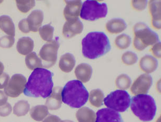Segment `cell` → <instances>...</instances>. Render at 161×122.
Masks as SVG:
<instances>
[{
  "label": "cell",
  "instance_id": "cell-5",
  "mask_svg": "<svg viewBox=\"0 0 161 122\" xmlns=\"http://www.w3.org/2000/svg\"><path fill=\"white\" fill-rule=\"evenodd\" d=\"M133 33V46L139 51H142L149 46L155 44L159 40L158 34L152 31L144 23H136L134 26Z\"/></svg>",
  "mask_w": 161,
  "mask_h": 122
},
{
  "label": "cell",
  "instance_id": "cell-14",
  "mask_svg": "<svg viewBox=\"0 0 161 122\" xmlns=\"http://www.w3.org/2000/svg\"><path fill=\"white\" fill-rule=\"evenodd\" d=\"M62 91V88L60 87H56L53 88L51 94L47 98L45 102V106L50 110H57L61 107Z\"/></svg>",
  "mask_w": 161,
  "mask_h": 122
},
{
  "label": "cell",
  "instance_id": "cell-23",
  "mask_svg": "<svg viewBox=\"0 0 161 122\" xmlns=\"http://www.w3.org/2000/svg\"><path fill=\"white\" fill-rule=\"evenodd\" d=\"M0 29L8 36L14 37L15 34L14 24L10 16L7 15L0 16Z\"/></svg>",
  "mask_w": 161,
  "mask_h": 122
},
{
  "label": "cell",
  "instance_id": "cell-20",
  "mask_svg": "<svg viewBox=\"0 0 161 122\" xmlns=\"http://www.w3.org/2000/svg\"><path fill=\"white\" fill-rule=\"evenodd\" d=\"M34 46V42L31 38L24 37L18 40L16 49L20 54L25 56L32 53Z\"/></svg>",
  "mask_w": 161,
  "mask_h": 122
},
{
  "label": "cell",
  "instance_id": "cell-31",
  "mask_svg": "<svg viewBox=\"0 0 161 122\" xmlns=\"http://www.w3.org/2000/svg\"><path fill=\"white\" fill-rule=\"evenodd\" d=\"M18 9L22 13H26L35 7V1H16Z\"/></svg>",
  "mask_w": 161,
  "mask_h": 122
},
{
  "label": "cell",
  "instance_id": "cell-29",
  "mask_svg": "<svg viewBox=\"0 0 161 122\" xmlns=\"http://www.w3.org/2000/svg\"><path fill=\"white\" fill-rule=\"evenodd\" d=\"M131 42L132 39L130 36L122 34L116 37L115 43L118 48L120 49H125L130 46Z\"/></svg>",
  "mask_w": 161,
  "mask_h": 122
},
{
  "label": "cell",
  "instance_id": "cell-22",
  "mask_svg": "<svg viewBox=\"0 0 161 122\" xmlns=\"http://www.w3.org/2000/svg\"><path fill=\"white\" fill-rule=\"evenodd\" d=\"M76 117L79 122H95L97 116L93 110L87 107H83L77 111Z\"/></svg>",
  "mask_w": 161,
  "mask_h": 122
},
{
  "label": "cell",
  "instance_id": "cell-35",
  "mask_svg": "<svg viewBox=\"0 0 161 122\" xmlns=\"http://www.w3.org/2000/svg\"><path fill=\"white\" fill-rule=\"evenodd\" d=\"M147 4V1H132V5L135 10L141 11L145 10Z\"/></svg>",
  "mask_w": 161,
  "mask_h": 122
},
{
  "label": "cell",
  "instance_id": "cell-8",
  "mask_svg": "<svg viewBox=\"0 0 161 122\" xmlns=\"http://www.w3.org/2000/svg\"><path fill=\"white\" fill-rule=\"evenodd\" d=\"M59 47L60 43L58 38L48 42L43 46L39 53L43 67L50 68L55 64Z\"/></svg>",
  "mask_w": 161,
  "mask_h": 122
},
{
  "label": "cell",
  "instance_id": "cell-1",
  "mask_svg": "<svg viewBox=\"0 0 161 122\" xmlns=\"http://www.w3.org/2000/svg\"><path fill=\"white\" fill-rule=\"evenodd\" d=\"M53 74L45 68L33 70L24 89V95L29 97L47 98L53 88Z\"/></svg>",
  "mask_w": 161,
  "mask_h": 122
},
{
  "label": "cell",
  "instance_id": "cell-24",
  "mask_svg": "<svg viewBox=\"0 0 161 122\" xmlns=\"http://www.w3.org/2000/svg\"><path fill=\"white\" fill-rule=\"evenodd\" d=\"M48 114V108L45 105H36L30 111V115L32 119L39 122L43 120Z\"/></svg>",
  "mask_w": 161,
  "mask_h": 122
},
{
  "label": "cell",
  "instance_id": "cell-25",
  "mask_svg": "<svg viewBox=\"0 0 161 122\" xmlns=\"http://www.w3.org/2000/svg\"><path fill=\"white\" fill-rule=\"evenodd\" d=\"M25 61L27 67L31 70L43 67L40 58H39L35 52H32L27 55Z\"/></svg>",
  "mask_w": 161,
  "mask_h": 122
},
{
  "label": "cell",
  "instance_id": "cell-37",
  "mask_svg": "<svg viewBox=\"0 0 161 122\" xmlns=\"http://www.w3.org/2000/svg\"><path fill=\"white\" fill-rule=\"evenodd\" d=\"M10 80V77L6 73H3L0 76V89L5 88L8 81Z\"/></svg>",
  "mask_w": 161,
  "mask_h": 122
},
{
  "label": "cell",
  "instance_id": "cell-13",
  "mask_svg": "<svg viewBox=\"0 0 161 122\" xmlns=\"http://www.w3.org/2000/svg\"><path fill=\"white\" fill-rule=\"evenodd\" d=\"M66 7L64 10V16L66 21L78 18L80 15L82 3L81 1H65Z\"/></svg>",
  "mask_w": 161,
  "mask_h": 122
},
{
  "label": "cell",
  "instance_id": "cell-16",
  "mask_svg": "<svg viewBox=\"0 0 161 122\" xmlns=\"http://www.w3.org/2000/svg\"><path fill=\"white\" fill-rule=\"evenodd\" d=\"M30 31L36 32L40 28L43 21V12L40 10H34L26 18Z\"/></svg>",
  "mask_w": 161,
  "mask_h": 122
},
{
  "label": "cell",
  "instance_id": "cell-41",
  "mask_svg": "<svg viewBox=\"0 0 161 122\" xmlns=\"http://www.w3.org/2000/svg\"><path fill=\"white\" fill-rule=\"evenodd\" d=\"M4 69V67L3 64L1 62H0V76L3 73Z\"/></svg>",
  "mask_w": 161,
  "mask_h": 122
},
{
  "label": "cell",
  "instance_id": "cell-17",
  "mask_svg": "<svg viewBox=\"0 0 161 122\" xmlns=\"http://www.w3.org/2000/svg\"><path fill=\"white\" fill-rule=\"evenodd\" d=\"M92 71V68L90 65L82 63L76 67L74 72L76 77L80 81L86 83L90 80Z\"/></svg>",
  "mask_w": 161,
  "mask_h": 122
},
{
  "label": "cell",
  "instance_id": "cell-21",
  "mask_svg": "<svg viewBox=\"0 0 161 122\" xmlns=\"http://www.w3.org/2000/svg\"><path fill=\"white\" fill-rule=\"evenodd\" d=\"M75 64L74 56L70 53H66L62 56L59 62V68L63 72H71Z\"/></svg>",
  "mask_w": 161,
  "mask_h": 122
},
{
  "label": "cell",
  "instance_id": "cell-6",
  "mask_svg": "<svg viewBox=\"0 0 161 122\" xmlns=\"http://www.w3.org/2000/svg\"><path fill=\"white\" fill-rule=\"evenodd\" d=\"M108 11V6L106 3H100L97 1L87 0L82 5L80 18L87 21H96L105 18Z\"/></svg>",
  "mask_w": 161,
  "mask_h": 122
},
{
  "label": "cell",
  "instance_id": "cell-33",
  "mask_svg": "<svg viewBox=\"0 0 161 122\" xmlns=\"http://www.w3.org/2000/svg\"><path fill=\"white\" fill-rule=\"evenodd\" d=\"M14 37L10 36H4L0 38V47L3 48H11L14 43Z\"/></svg>",
  "mask_w": 161,
  "mask_h": 122
},
{
  "label": "cell",
  "instance_id": "cell-42",
  "mask_svg": "<svg viewBox=\"0 0 161 122\" xmlns=\"http://www.w3.org/2000/svg\"><path fill=\"white\" fill-rule=\"evenodd\" d=\"M74 122L72 121V120H61V122Z\"/></svg>",
  "mask_w": 161,
  "mask_h": 122
},
{
  "label": "cell",
  "instance_id": "cell-12",
  "mask_svg": "<svg viewBox=\"0 0 161 122\" xmlns=\"http://www.w3.org/2000/svg\"><path fill=\"white\" fill-rule=\"evenodd\" d=\"M95 122H124L119 113L108 108H103L97 112Z\"/></svg>",
  "mask_w": 161,
  "mask_h": 122
},
{
  "label": "cell",
  "instance_id": "cell-11",
  "mask_svg": "<svg viewBox=\"0 0 161 122\" xmlns=\"http://www.w3.org/2000/svg\"><path fill=\"white\" fill-rule=\"evenodd\" d=\"M83 25L79 18L66 21L63 28V35L66 38H71L82 32Z\"/></svg>",
  "mask_w": 161,
  "mask_h": 122
},
{
  "label": "cell",
  "instance_id": "cell-10",
  "mask_svg": "<svg viewBox=\"0 0 161 122\" xmlns=\"http://www.w3.org/2000/svg\"><path fill=\"white\" fill-rule=\"evenodd\" d=\"M153 83L151 76L143 74L136 79L130 88V91L134 95L145 94L148 92Z\"/></svg>",
  "mask_w": 161,
  "mask_h": 122
},
{
  "label": "cell",
  "instance_id": "cell-36",
  "mask_svg": "<svg viewBox=\"0 0 161 122\" xmlns=\"http://www.w3.org/2000/svg\"><path fill=\"white\" fill-rule=\"evenodd\" d=\"M19 28L21 32L24 33H28L30 32L27 19H23L19 23Z\"/></svg>",
  "mask_w": 161,
  "mask_h": 122
},
{
  "label": "cell",
  "instance_id": "cell-4",
  "mask_svg": "<svg viewBox=\"0 0 161 122\" xmlns=\"http://www.w3.org/2000/svg\"><path fill=\"white\" fill-rule=\"evenodd\" d=\"M130 109L141 120L149 122L156 115V103L153 97L147 94L137 95L130 100Z\"/></svg>",
  "mask_w": 161,
  "mask_h": 122
},
{
  "label": "cell",
  "instance_id": "cell-39",
  "mask_svg": "<svg viewBox=\"0 0 161 122\" xmlns=\"http://www.w3.org/2000/svg\"><path fill=\"white\" fill-rule=\"evenodd\" d=\"M61 120V119L58 116L51 115L45 119L43 122H60Z\"/></svg>",
  "mask_w": 161,
  "mask_h": 122
},
{
  "label": "cell",
  "instance_id": "cell-19",
  "mask_svg": "<svg viewBox=\"0 0 161 122\" xmlns=\"http://www.w3.org/2000/svg\"><path fill=\"white\" fill-rule=\"evenodd\" d=\"M127 28L125 22L119 18H113L108 21L106 24V29L111 34H119L122 32Z\"/></svg>",
  "mask_w": 161,
  "mask_h": 122
},
{
  "label": "cell",
  "instance_id": "cell-30",
  "mask_svg": "<svg viewBox=\"0 0 161 122\" xmlns=\"http://www.w3.org/2000/svg\"><path fill=\"white\" fill-rule=\"evenodd\" d=\"M132 80L126 74H122L118 76L115 80V84L118 89L121 90H127L130 87Z\"/></svg>",
  "mask_w": 161,
  "mask_h": 122
},
{
  "label": "cell",
  "instance_id": "cell-34",
  "mask_svg": "<svg viewBox=\"0 0 161 122\" xmlns=\"http://www.w3.org/2000/svg\"><path fill=\"white\" fill-rule=\"evenodd\" d=\"M12 108L10 103H6L0 106V116L6 117L11 113Z\"/></svg>",
  "mask_w": 161,
  "mask_h": 122
},
{
  "label": "cell",
  "instance_id": "cell-26",
  "mask_svg": "<svg viewBox=\"0 0 161 122\" xmlns=\"http://www.w3.org/2000/svg\"><path fill=\"white\" fill-rule=\"evenodd\" d=\"M89 101L93 106L99 108L102 106L104 101V93L100 89H94L90 92Z\"/></svg>",
  "mask_w": 161,
  "mask_h": 122
},
{
  "label": "cell",
  "instance_id": "cell-32",
  "mask_svg": "<svg viewBox=\"0 0 161 122\" xmlns=\"http://www.w3.org/2000/svg\"><path fill=\"white\" fill-rule=\"evenodd\" d=\"M137 56L133 52L128 51L125 53L122 57V60L124 64L127 66H130L137 62Z\"/></svg>",
  "mask_w": 161,
  "mask_h": 122
},
{
  "label": "cell",
  "instance_id": "cell-7",
  "mask_svg": "<svg viewBox=\"0 0 161 122\" xmlns=\"http://www.w3.org/2000/svg\"><path fill=\"white\" fill-rule=\"evenodd\" d=\"M103 101L108 109L118 112H124L130 105V97L127 92L118 90L109 94Z\"/></svg>",
  "mask_w": 161,
  "mask_h": 122
},
{
  "label": "cell",
  "instance_id": "cell-9",
  "mask_svg": "<svg viewBox=\"0 0 161 122\" xmlns=\"http://www.w3.org/2000/svg\"><path fill=\"white\" fill-rule=\"evenodd\" d=\"M26 84V79L21 74H15L12 77L4 89L7 96L16 98L24 92Z\"/></svg>",
  "mask_w": 161,
  "mask_h": 122
},
{
  "label": "cell",
  "instance_id": "cell-38",
  "mask_svg": "<svg viewBox=\"0 0 161 122\" xmlns=\"http://www.w3.org/2000/svg\"><path fill=\"white\" fill-rule=\"evenodd\" d=\"M161 42H158L151 49L153 55L156 58H161Z\"/></svg>",
  "mask_w": 161,
  "mask_h": 122
},
{
  "label": "cell",
  "instance_id": "cell-2",
  "mask_svg": "<svg viewBox=\"0 0 161 122\" xmlns=\"http://www.w3.org/2000/svg\"><path fill=\"white\" fill-rule=\"evenodd\" d=\"M82 54L89 59H96L110 52L111 44L104 33H89L82 41Z\"/></svg>",
  "mask_w": 161,
  "mask_h": 122
},
{
  "label": "cell",
  "instance_id": "cell-18",
  "mask_svg": "<svg viewBox=\"0 0 161 122\" xmlns=\"http://www.w3.org/2000/svg\"><path fill=\"white\" fill-rule=\"evenodd\" d=\"M139 66L141 69L147 74L156 70L158 66V61L156 58L151 55H145L141 59Z\"/></svg>",
  "mask_w": 161,
  "mask_h": 122
},
{
  "label": "cell",
  "instance_id": "cell-28",
  "mask_svg": "<svg viewBox=\"0 0 161 122\" xmlns=\"http://www.w3.org/2000/svg\"><path fill=\"white\" fill-rule=\"evenodd\" d=\"M54 30L53 26L50 24H47L39 29V34L43 40L50 42L53 40Z\"/></svg>",
  "mask_w": 161,
  "mask_h": 122
},
{
  "label": "cell",
  "instance_id": "cell-15",
  "mask_svg": "<svg viewBox=\"0 0 161 122\" xmlns=\"http://www.w3.org/2000/svg\"><path fill=\"white\" fill-rule=\"evenodd\" d=\"M149 10L152 17V24L156 29H161V1H150Z\"/></svg>",
  "mask_w": 161,
  "mask_h": 122
},
{
  "label": "cell",
  "instance_id": "cell-27",
  "mask_svg": "<svg viewBox=\"0 0 161 122\" xmlns=\"http://www.w3.org/2000/svg\"><path fill=\"white\" fill-rule=\"evenodd\" d=\"M30 109V105L25 100H21L15 103L13 108V113L18 117L25 115Z\"/></svg>",
  "mask_w": 161,
  "mask_h": 122
},
{
  "label": "cell",
  "instance_id": "cell-40",
  "mask_svg": "<svg viewBox=\"0 0 161 122\" xmlns=\"http://www.w3.org/2000/svg\"><path fill=\"white\" fill-rule=\"evenodd\" d=\"M8 101V96L5 94L4 92L0 90V106L7 103Z\"/></svg>",
  "mask_w": 161,
  "mask_h": 122
},
{
  "label": "cell",
  "instance_id": "cell-3",
  "mask_svg": "<svg viewBox=\"0 0 161 122\" xmlns=\"http://www.w3.org/2000/svg\"><path fill=\"white\" fill-rule=\"evenodd\" d=\"M62 101L72 108H80L89 99V92L79 80H72L67 83L62 91Z\"/></svg>",
  "mask_w": 161,
  "mask_h": 122
}]
</instances>
